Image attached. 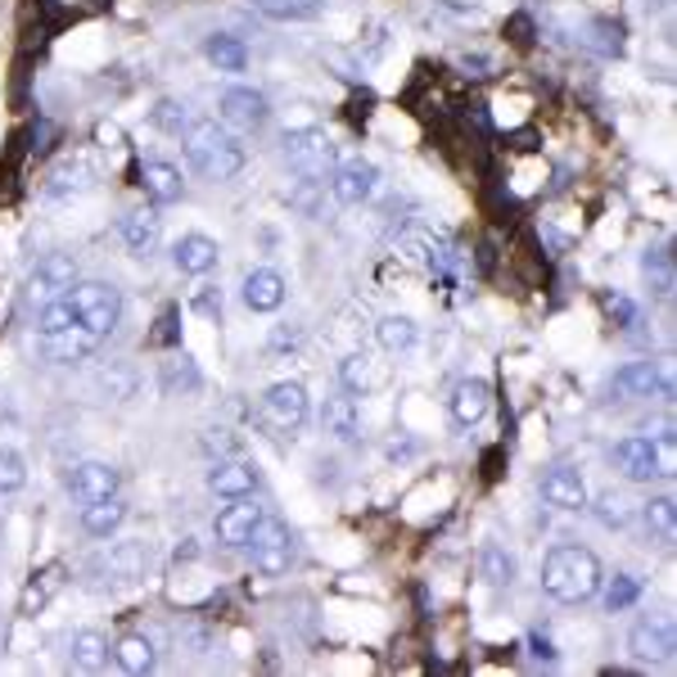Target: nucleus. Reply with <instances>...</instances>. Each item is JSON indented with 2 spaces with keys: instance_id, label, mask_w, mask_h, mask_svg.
Returning a JSON list of instances; mask_svg holds the SVG:
<instances>
[{
  "instance_id": "obj_1",
  "label": "nucleus",
  "mask_w": 677,
  "mask_h": 677,
  "mask_svg": "<svg viewBox=\"0 0 677 677\" xmlns=\"http://www.w3.org/2000/svg\"><path fill=\"white\" fill-rule=\"evenodd\" d=\"M542 592L560 605H578V601H592L601 592V560L588 547H556L542 565Z\"/></svg>"
},
{
  "instance_id": "obj_2",
  "label": "nucleus",
  "mask_w": 677,
  "mask_h": 677,
  "mask_svg": "<svg viewBox=\"0 0 677 677\" xmlns=\"http://www.w3.org/2000/svg\"><path fill=\"white\" fill-rule=\"evenodd\" d=\"M185 159L208 181H230L245 172V144H239L222 122L195 118L185 127Z\"/></svg>"
},
{
  "instance_id": "obj_3",
  "label": "nucleus",
  "mask_w": 677,
  "mask_h": 677,
  "mask_svg": "<svg viewBox=\"0 0 677 677\" xmlns=\"http://www.w3.org/2000/svg\"><path fill=\"white\" fill-rule=\"evenodd\" d=\"M68 303H73V312H77V321L86 325V330H95V334H114L118 330V321H122V294L114 284H105V280H77L73 289H68Z\"/></svg>"
},
{
  "instance_id": "obj_4",
  "label": "nucleus",
  "mask_w": 677,
  "mask_h": 677,
  "mask_svg": "<svg viewBox=\"0 0 677 677\" xmlns=\"http://www.w3.org/2000/svg\"><path fill=\"white\" fill-rule=\"evenodd\" d=\"M284 163L294 168L299 176H308V181H321V176H330L338 168V144L316 127L289 131L284 136Z\"/></svg>"
},
{
  "instance_id": "obj_5",
  "label": "nucleus",
  "mask_w": 677,
  "mask_h": 677,
  "mask_svg": "<svg viewBox=\"0 0 677 677\" xmlns=\"http://www.w3.org/2000/svg\"><path fill=\"white\" fill-rule=\"evenodd\" d=\"M303 420H308V389L303 384L299 379L271 384L267 398H262V425L271 433H294V429H303Z\"/></svg>"
},
{
  "instance_id": "obj_6",
  "label": "nucleus",
  "mask_w": 677,
  "mask_h": 677,
  "mask_svg": "<svg viewBox=\"0 0 677 677\" xmlns=\"http://www.w3.org/2000/svg\"><path fill=\"white\" fill-rule=\"evenodd\" d=\"M249 547H254V569L267 573V578H280L289 569V560H294V538H289V528L271 515L258 519Z\"/></svg>"
},
{
  "instance_id": "obj_7",
  "label": "nucleus",
  "mask_w": 677,
  "mask_h": 677,
  "mask_svg": "<svg viewBox=\"0 0 677 677\" xmlns=\"http://www.w3.org/2000/svg\"><path fill=\"white\" fill-rule=\"evenodd\" d=\"M73 284H77V262H73L68 254H45V258L36 262V271L28 276V299H32L36 308H45V303L64 299Z\"/></svg>"
},
{
  "instance_id": "obj_8",
  "label": "nucleus",
  "mask_w": 677,
  "mask_h": 677,
  "mask_svg": "<svg viewBox=\"0 0 677 677\" xmlns=\"http://www.w3.org/2000/svg\"><path fill=\"white\" fill-rule=\"evenodd\" d=\"M614 465L627 483H651L664 474V456H659V443L646 439V433H633V439H619L614 443Z\"/></svg>"
},
{
  "instance_id": "obj_9",
  "label": "nucleus",
  "mask_w": 677,
  "mask_h": 677,
  "mask_svg": "<svg viewBox=\"0 0 677 677\" xmlns=\"http://www.w3.org/2000/svg\"><path fill=\"white\" fill-rule=\"evenodd\" d=\"M627 651H633L637 664H668L673 651H677V637H673V619L664 614H651L642 619L633 633H627Z\"/></svg>"
},
{
  "instance_id": "obj_10",
  "label": "nucleus",
  "mask_w": 677,
  "mask_h": 677,
  "mask_svg": "<svg viewBox=\"0 0 677 677\" xmlns=\"http://www.w3.org/2000/svg\"><path fill=\"white\" fill-rule=\"evenodd\" d=\"M217 114H222V122H226V127L258 131V127H267L271 105H267V95H262V90H254V86H230V90H222Z\"/></svg>"
},
{
  "instance_id": "obj_11",
  "label": "nucleus",
  "mask_w": 677,
  "mask_h": 677,
  "mask_svg": "<svg viewBox=\"0 0 677 677\" xmlns=\"http://www.w3.org/2000/svg\"><path fill=\"white\" fill-rule=\"evenodd\" d=\"M36 348L45 362L55 366H73V362H86L95 348H100V334L86 330V325H68V330H51V334H36Z\"/></svg>"
},
{
  "instance_id": "obj_12",
  "label": "nucleus",
  "mask_w": 677,
  "mask_h": 677,
  "mask_svg": "<svg viewBox=\"0 0 677 677\" xmlns=\"http://www.w3.org/2000/svg\"><path fill=\"white\" fill-rule=\"evenodd\" d=\"M375 181H379V168L366 163V159H348V163H338L330 172V195L334 204H344V208H357L375 195Z\"/></svg>"
},
{
  "instance_id": "obj_13",
  "label": "nucleus",
  "mask_w": 677,
  "mask_h": 677,
  "mask_svg": "<svg viewBox=\"0 0 677 677\" xmlns=\"http://www.w3.org/2000/svg\"><path fill=\"white\" fill-rule=\"evenodd\" d=\"M68 493H73L82 506L109 502V497H118V470L105 465V461H82V465L68 474Z\"/></svg>"
},
{
  "instance_id": "obj_14",
  "label": "nucleus",
  "mask_w": 677,
  "mask_h": 677,
  "mask_svg": "<svg viewBox=\"0 0 677 677\" xmlns=\"http://www.w3.org/2000/svg\"><path fill=\"white\" fill-rule=\"evenodd\" d=\"M610 394H614V398H655V394L668 398L673 389H668V379L659 375L655 362H627L623 370H614Z\"/></svg>"
},
{
  "instance_id": "obj_15",
  "label": "nucleus",
  "mask_w": 677,
  "mask_h": 677,
  "mask_svg": "<svg viewBox=\"0 0 677 677\" xmlns=\"http://www.w3.org/2000/svg\"><path fill=\"white\" fill-rule=\"evenodd\" d=\"M258 519H262V506H254L249 497H235V506H226V511L217 515L213 534H217L222 547H249Z\"/></svg>"
},
{
  "instance_id": "obj_16",
  "label": "nucleus",
  "mask_w": 677,
  "mask_h": 677,
  "mask_svg": "<svg viewBox=\"0 0 677 677\" xmlns=\"http://www.w3.org/2000/svg\"><path fill=\"white\" fill-rule=\"evenodd\" d=\"M542 497L556 511H583L588 506V483L573 465H556L542 474Z\"/></svg>"
},
{
  "instance_id": "obj_17",
  "label": "nucleus",
  "mask_w": 677,
  "mask_h": 677,
  "mask_svg": "<svg viewBox=\"0 0 677 677\" xmlns=\"http://www.w3.org/2000/svg\"><path fill=\"white\" fill-rule=\"evenodd\" d=\"M217 239H208V235H181L176 245H172V262H176V271L181 276H208L213 267H217Z\"/></svg>"
},
{
  "instance_id": "obj_18",
  "label": "nucleus",
  "mask_w": 677,
  "mask_h": 677,
  "mask_svg": "<svg viewBox=\"0 0 677 677\" xmlns=\"http://www.w3.org/2000/svg\"><path fill=\"white\" fill-rule=\"evenodd\" d=\"M239 294H245V308L249 312H276L284 303V276L271 271V267H258V271L245 276Z\"/></svg>"
},
{
  "instance_id": "obj_19",
  "label": "nucleus",
  "mask_w": 677,
  "mask_h": 677,
  "mask_svg": "<svg viewBox=\"0 0 677 677\" xmlns=\"http://www.w3.org/2000/svg\"><path fill=\"white\" fill-rule=\"evenodd\" d=\"M488 407H493V389H488V379H461L456 389H452V420H456L461 429L479 425L483 416H488Z\"/></svg>"
},
{
  "instance_id": "obj_20",
  "label": "nucleus",
  "mask_w": 677,
  "mask_h": 677,
  "mask_svg": "<svg viewBox=\"0 0 677 677\" xmlns=\"http://www.w3.org/2000/svg\"><path fill=\"white\" fill-rule=\"evenodd\" d=\"M159 239H163V222H159V213L140 208V213L122 217V245H127L131 258H150V254L159 249Z\"/></svg>"
},
{
  "instance_id": "obj_21",
  "label": "nucleus",
  "mask_w": 677,
  "mask_h": 677,
  "mask_svg": "<svg viewBox=\"0 0 677 677\" xmlns=\"http://www.w3.org/2000/svg\"><path fill=\"white\" fill-rule=\"evenodd\" d=\"M208 488H213L217 497H226V502H235V497H254L258 474H254V465H245V461H217L213 474H208Z\"/></svg>"
},
{
  "instance_id": "obj_22",
  "label": "nucleus",
  "mask_w": 677,
  "mask_h": 677,
  "mask_svg": "<svg viewBox=\"0 0 677 677\" xmlns=\"http://www.w3.org/2000/svg\"><path fill=\"white\" fill-rule=\"evenodd\" d=\"M140 185H144V195H150L154 204H176L185 195V181H181V168L154 159V163H144L140 168Z\"/></svg>"
},
{
  "instance_id": "obj_23",
  "label": "nucleus",
  "mask_w": 677,
  "mask_h": 677,
  "mask_svg": "<svg viewBox=\"0 0 677 677\" xmlns=\"http://www.w3.org/2000/svg\"><path fill=\"white\" fill-rule=\"evenodd\" d=\"M321 425H325V433H334V439L357 443L362 439V407H357V398L353 394L330 398L325 411H321Z\"/></svg>"
},
{
  "instance_id": "obj_24",
  "label": "nucleus",
  "mask_w": 677,
  "mask_h": 677,
  "mask_svg": "<svg viewBox=\"0 0 677 677\" xmlns=\"http://www.w3.org/2000/svg\"><path fill=\"white\" fill-rule=\"evenodd\" d=\"M338 379H344V389L353 398H362V394H370V389H379V384H384V375L375 370L370 353H348L344 362H338Z\"/></svg>"
},
{
  "instance_id": "obj_25",
  "label": "nucleus",
  "mask_w": 677,
  "mask_h": 677,
  "mask_svg": "<svg viewBox=\"0 0 677 677\" xmlns=\"http://www.w3.org/2000/svg\"><path fill=\"white\" fill-rule=\"evenodd\" d=\"M122 519H127V506H122L118 497L82 506V528H86L90 538H109V534H118V524H122Z\"/></svg>"
},
{
  "instance_id": "obj_26",
  "label": "nucleus",
  "mask_w": 677,
  "mask_h": 677,
  "mask_svg": "<svg viewBox=\"0 0 677 677\" xmlns=\"http://www.w3.org/2000/svg\"><path fill=\"white\" fill-rule=\"evenodd\" d=\"M204 55H208L222 73H245V68H249L245 41H235V36H208V41H204Z\"/></svg>"
},
{
  "instance_id": "obj_27",
  "label": "nucleus",
  "mask_w": 677,
  "mask_h": 677,
  "mask_svg": "<svg viewBox=\"0 0 677 677\" xmlns=\"http://www.w3.org/2000/svg\"><path fill=\"white\" fill-rule=\"evenodd\" d=\"M416 321L411 316H384L379 325H375V338H379V348L384 353H407V348H416Z\"/></svg>"
},
{
  "instance_id": "obj_28",
  "label": "nucleus",
  "mask_w": 677,
  "mask_h": 677,
  "mask_svg": "<svg viewBox=\"0 0 677 677\" xmlns=\"http://www.w3.org/2000/svg\"><path fill=\"white\" fill-rule=\"evenodd\" d=\"M114 659H118L122 673H150V668H154V646H150V637L127 633V637L114 646Z\"/></svg>"
},
{
  "instance_id": "obj_29",
  "label": "nucleus",
  "mask_w": 677,
  "mask_h": 677,
  "mask_svg": "<svg viewBox=\"0 0 677 677\" xmlns=\"http://www.w3.org/2000/svg\"><path fill=\"white\" fill-rule=\"evenodd\" d=\"M73 664L86 673H100L109 664V642L100 633H77L73 637Z\"/></svg>"
},
{
  "instance_id": "obj_30",
  "label": "nucleus",
  "mask_w": 677,
  "mask_h": 677,
  "mask_svg": "<svg viewBox=\"0 0 677 677\" xmlns=\"http://www.w3.org/2000/svg\"><path fill=\"white\" fill-rule=\"evenodd\" d=\"M64 588V565H51L45 573H36L32 583H28V592H23V614H32V610H41L45 601H51L55 592Z\"/></svg>"
},
{
  "instance_id": "obj_31",
  "label": "nucleus",
  "mask_w": 677,
  "mask_h": 677,
  "mask_svg": "<svg viewBox=\"0 0 677 677\" xmlns=\"http://www.w3.org/2000/svg\"><path fill=\"white\" fill-rule=\"evenodd\" d=\"M479 569H483V578H488L493 588H511L515 583V556H506L502 547H483Z\"/></svg>"
},
{
  "instance_id": "obj_32",
  "label": "nucleus",
  "mask_w": 677,
  "mask_h": 677,
  "mask_svg": "<svg viewBox=\"0 0 677 677\" xmlns=\"http://www.w3.org/2000/svg\"><path fill=\"white\" fill-rule=\"evenodd\" d=\"M646 524H651V534L659 542H673V534H677V502L673 497H655L646 506Z\"/></svg>"
},
{
  "instance_id": "obj_33",
  "label": "nucleus",
  "mask_w": 677,
  "mask_h": 677,
  "mask_svg": "<svg viewBox=\"0 0 677 677\" xmlns=\"http://www.w3.org/2000/svg\"><path fill=\"white\" fill-rule=\"evenodd\" d=\"M23 483H28V465H23V456H19L14 448H0V497L19 493Z\"/></svg>"
},
{
  "instance_id": "obj_34",
  "label": "nucleus",
  "mask_w": 677,
  "mask_h": 677,
  "mask_svg": "<svg viewBox=\"0 0 677 677\" xmlns=\"http://www.w3.org/2000/svg\"><path fill=\"white\" fill-rule=\"evenodd\" d=\"M68 325H82V321H77V312H73V303H68V294H64V299H55V303H45V308H41V316H36V334L68 330Z\"/></svg>"
},
{
  "instance_id": "obj_35",
  "label": "nucleus",
  "mask_w": 677,
  "mask_h": 677,
  "mask_svg": "<svg viewBox=\"0 0 677 677\" xmlns=\"http://www.w3.org/2000/svg\"><path fill=\"white\" fill-rule=\"evenodd\" d=\"M637 597H642V583L633 573H619L614 583L605 588V610H627V605H637Z\"/></svg>"
},
{
  "instance_id": "obj_36",
  "label": "nucleus",
  "mask_w": 677,
  "mask_h": 677,
  "mask_svg": "<svg viewBox=\"0 0 677 677\" xmlns=\"http://www.w3.org/2000/svg\"><path fill=\"white\" fill-rule=\"evenodd\" d=\"M258 10L271 19H312L321 6L316 0H258Z\"/></svg>"
},
{
  "instance_id": "obj_37",
  "label": "nucleus",
  "mask_w": 677,
  "mask_h": 677,
  "mask_svg": "<svg viewBox=\"0 0 677 677\" xmlns=\"http://www.w3.org/2000/svg\"><path fill=\"white\" fill-rule=\"evenodd\" d=\"M150 118H154V127H159V131H168V136H181V131L190 127V118H185V105H176V100H159Z\"/></svg>"
},
{
  "instance_id": "obj_38",
  "label": "nucleus",
  "mask_w": 677,
  "mask_h": 677,
  "mask_svg": "<svg viewBox=\"0 0 677 677\" xmlns=\"http://www.w3.org/2000/svg\"><path fill=\"white\" fill-rule=\"evenodd\" d=\"M597 519H601L605 528H623L627 519H633V506H627L623 497H601V506H597Z\"/></svg>"
},
{
  "instance_id": "obj_39",
  "label": "nucleus",
  "mask_w": 677,
  "mask_h": 677,
  "mask_svg": "<svg viewBox=\"0 0 677 677\" xmlns=\"http://www.w3.org/2000/svg\"><path fill=\"white\" fill-rule=\"evenodd\" d=\"M195 312L222 316V294H217V289H200V294H195Z\"/></svg>"
},
{
  "instance_id": "obj_40",
  "label": "nucleus",
  "mask_w": 677,
  "mask_h": 677,
  "mask_svg": "<svg viewBox=\"0 0 677 677\" xmlns=\"http://www.w3.org/2000/svg\"><path fill=\"white\" fill-rule=\"evenodd\" d=\"M605 312L614 316V321H633V303H627V299H619V294H605Z\"/></svg>"
},
{
  "instance_id": "obj_41",
  "label": "nucleus",
  "mask_w": 677,
  "mask_h": 677,
  "mask_svg": "<svg viewBox=\"0 0 677 677\" xmlns=\"http://www.w3.org/2000/svg\"><path fill=\"white\" fill-rule=\"evenodd\" d=\"M172 321H176V308H168V312L159 316V325H163V330H154V344H172V338H176V330H172Z\"/></svg>"
},
{
  "instance_id": "obj_42",
  "label": "nucleus",
  "mask_w": 677,
  "mask_h": 677,
  "mask_svg": "<svg viewBox=\"0 0 677 677\" xmlns=\"http://www.w3.org/2000/svg\"><path fill=\"white\" fill-rule=\"evenodd\" d=\"M651 6H655V10H668V6H673V0H651Z\"/></svg>"
}]
</instances>
